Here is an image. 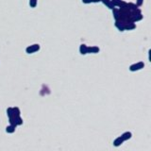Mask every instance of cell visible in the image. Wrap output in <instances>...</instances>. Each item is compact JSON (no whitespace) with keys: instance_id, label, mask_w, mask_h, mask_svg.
Returning <instances> with one entry per match:
<instances>
[{"instance_id":"6da1fadb","label":"cell","mask_w":151,"mask_h":151,"mask_svg":"<svg viewBox=\"0 0 151 151\" xmlns=\"http://www.w3.org/2000/svg\"><path fill=\"white\" fill-rule=\"evenodd\" d=\"M39 50H40V44L35 43V44L28 46V47L26 48V52L28 53V54H33V53L37 52Z\"/></svg>"},{"instance_id":"7a4b0ae2","label":"cell","mask_w":151,"mask_h":151,"mask_svg":"<svg viewBox=\"0 0 151 151\" xmlns=\"http://www.w3.org/2000/svg\"><path fill=\"white\" fill-rule=\"evenodd\" d=\"M145 67V63L143 62H137V63H134V64L130 65V71H138V70H141L143 68Z\"/></svg>"},{"instance_id":"3957f363","label":"cell","mask_w":151,"mask_h":151,"mask_svg":"<svg viewBox=\"0 0 151 151\" xmlns=\"http://www.w3.org/2000/svg\"><path fill=\"white\" fill-rule=\"evenodd\" d=\"M101 2L105 6H107L110 9H113L115 7L113 6V4H112V2H111V0H101Z\"/></svg>"},{"instance_id":"277c9868","label":"cell","mask_w":151,"mask_h":151,"mask_svg":"<svg viewBox=\"0 0 151 151\" xmlns=\"http://www.w3.org/2000/svg\"><path fill=\"white\" fill-rule=\"evenodd\" d=\"M79 52L81 55H86V54H88V46L86 44H81L79 46Z\"/></svg>"},{"instance_id":"5b68a950","label":"cell","mask_w":151,"mask_h":151,"mask_svg":"<svg viewBox=\"0 0 151 151\" xmlns=\"http://www.w3.org/2000/svg\"><path fill=\"white\" fill-rule=\"evenodd\" d=\"M136 28V25L132 22H130V23H127L125 25V30H133V29H135Z\"/></svg>"},{"instance_id":"8992f818","label":"cell","mask_w":151,"mask_h":151,"mask_svg":"<svg viewBox=\"0 0 151 151\" xmlns=\"http://www.w3.org/2000/svg\"><path fill=\"white\" fill-rule=\"evenodd\" d=\"M115 27L118 28V30L119 31H125V26L121 23V22H119V21H115Z\"/></svg>"},{"instance_id":"52a82bcc","label":"cell","mask_w":151,"mask_h":151,"mask_svg":"<svg viewBox=\"0 0 151 151\" xmlns=\"http://www.w3.org/2000/svg\"><path fill=\"white\" fill-rule=\"evenodd\" d=\"M99 52V48L97 46H91L88 47V53H92V54H96V53Z\"/></svg>"},{"instance_id":"ba28073f","label":"cell","mask_w":151,"mask_h":151,"mask_svg":"<svg viewBox=\"0 0 151 151\" xmlns=\"http://www.w3.org/2000/svg\"><path fill=\"white\" fill-rule=\"evenodd\" d=\"M112 14H113V18L115 19V21H118V19H119V9L114 8L112 9Z\"/></svg>"},{"instance_id":"9c48e42d","label":"cell","mask_w":151,"mask_h":151,"mask_svg":"<svg viewBox=\"0 0 151 151\" xmlns=\"http://www.w3.org/2000/svg\"><path fill=\"white\" fill-rule=\"evenodd\" d=\"M130 137H131V133L130 132H125L124 134L121 135V138L123 139V141H126V140H129Z\"/></svg>"},{"instance_id":"30bf717a","label":"cell","mask_w":151,"mask_h":151,"mask_svg":"<svg viewBox=\"0 0 151 151\" xmlns=\"http://www.w3.org/2000/svg\"><path fill=\"white\" fill-rule=\"evenodd\" d=\"M124 141H123V139L121 138V136L119 137V138H117L115 141L113 142V145L114 146H119L120 145H122V143H123Z\"/></svg>"},{"instance_id":"8fae6325","label":"cell","mask_w":151,"mask_h":151,"mask_svg":"<svg viewBox=\"0 0 151 151\" xmlns=\"http://www.w3.org/2000/svg\"><path fill=\"white\" fill-rule=\"evenodd\" d=\"M6 131L8 133H13L14 131H15V126H11V125H9V126H7Z\"/></svg>"},{"instance_id":"7c38bea8","label":"cell","mask_w":151,"mask_h":151,"mask_svg":"<svg viewBox=\"0 0 151 151\" xmlns=\"http://www.w3.org/2000/svg\"><path fill=\"white\" fill-rule=\"evenodd\" d=\"M29 6H30V8L34 9L37 6V0H29Z\"/></svg>"},{"instance_id":"4fadbf2b","label":"cell","mask_w":151,"mask_h":151,"mask_svg":"<svg viewBox=\"0 0 151 151\" xmlns=\"http://www.w3.org/2000/svg\"><path fill=\"white\" fill-rule=\"evenodd\" d=\"M144 4V0H137L136 1V6L137 7H141Z\"/></svg>"}]
</instances>
